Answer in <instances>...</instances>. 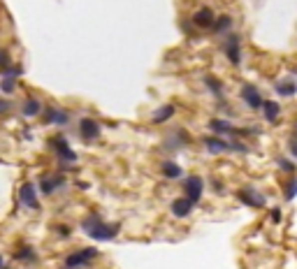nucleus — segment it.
I'll list each match as a JSON object with an SVG mask.
<instances>
[{"label":"nucleus","mask_w":297,"mask_h":269,"mask_svg":"<svg viewBox=\"0 0 297 269\" xmlns=\"http://www.w3.org/2000/svg\"><path fill=\"white\" fill-rule=\"evenodd\" d=\"M230 26H232V19H230L228 14H223V16L214 19V23H211V30H214V33H223V30H228Z\"/></svg>","instance_id":"19"},{"label":"nucleus","mask_w":297,"mask_h":269,"mask_svg":"<svg viewBox=\"0 0 297 269\" xmlns=\"http://www.w3.org/2000/svg\"><path fill=\"white\" fill-rule=\"evenodd\" d=\"M5 112H9V102H7V100H0V114H5Z\"/></svg>","instance_id":"29"},{"label":"nucleus","mask_w":297,"mask_h":269,"mask_svg":"<svg viewBox=\"0 0 297 269\" xmlns=\"http://www.w3.org/2000/svg\"><path fill=\"white\" fill-rule=\"evenodd\" d=\"M9 65V54H7V49H0V70H5Z\"/></svg>","instance_id":"25"},{"label":"nucleus","mask_w":297,"mask_h":269,"mask_svg":"<svg viewBox=\"0 0 297 269\" xmlns=\"http://www.w3.org/2000/svg\"><path fill=\"white\" fill-rule=\"evenodd\" d=\"M263 114H265V119L270 123H274L279 119V114H281V107H279V102H272V100H263Z\"/></svg>","instance_id":"14"},{"label":"nucleus","mask_w":297,"mask_h":269,"mask_svg":"<svg viewBox=\"0 0 297 269\" xmlns=\"http://www.w3.org/2000/svg\"><path fill=\"white\" fill-rule=\"evenodd\" d=\"M193 23H195L197 28H211V23H214V12H211L209 7L197 9V12L193 14Z\"/></svg>","instance_id":"10"},{"label":"nucleus","mask_w":297,"mask_h":269,"mask_svg":"<svg viewBox=\"0 0 297 269\" xmlns=\"http://www.w3.org/2000/svg\"><path fill=\"white\" fill-rule=\"evenodd\" d=\"M279 167H284L286 172H293V169H295V167H293V162L286 160V158H279Z\"/></svg>","instance_id":"27"},{"label":"nucleus","mask_w":297,"mask_h":269,"mask_svg":"<svg viewBox=\"0 0 297 269\" xmlns=\"http://www.w3.org/2000/svg\"><path fill=\"white\" fill-rule=\"evenodd\" d=\"M286 197H288V200H293V197H295V179H291V181H288V186H286Z\"/></svg>","instance_id":"26"},{"label":"nucleus","mask_w":297,"mask_h":269,"mask_svg":"<svg viewBox=\"0 0 297 269\" xmlns=\"http://www.w3.org/2000/svg\"><path fill=\"white\" fill-rule=\"evenodd\" d=\"M281 218H284V216H281V211H279V209H274V211H272V221L281 223Z\"/></svg>","instance_id":"28"},{"label":"nucleus","mask_w":297,"mask_h":269,"mask_svg":"<svg viewBox=\"0 0 297 269\" xmlns=\"http://www.w3.org/2000/svg\"><path fill=\"white\" fill-rule=\"evenodd\" d=\"M81 228H84V232H86L91 239H98V242H109V239H114L116 235H119V225H105V223H100V216L98 214H91L84 218V223H81Z\"/></svg>","instance_id":"1"},{"label":"nucleus","mask_w":297,"mask_h":269,"mask_svg":"<svg viewBox=\"0 0 297 269\" xmlns=\"http://www.w3.org/2000/svg\"><path fill=\"white\" fill-rule=\"evenodd\" d=\"M47 123H58V126H65L70 121V114L63 112V109H47V116H44Z\"/></svg>","instance_id":"15"},{"label":"nucleus","mask_w":297,"mask_h":269,"mask_svg":"<svg viewBox=\"0 0 297 269\" xmlns=\"http://www.w3.org/2000/svg\"><path fill=\"white\" fill-rule=\"evenodd\" d=\"M63 183H65V179H63V176H44V179H42L40 181V188H42V193H44V195H51V193H54L56 188H61Z\"/></svg>","instance_id":"12"},{"label":"nucleus","mask_w":297,"mask_h":269,"mask_svg":"<svg viewBox=\"0 0 297 269\" xmlns=\"http://www.w3.org/2000/svg\"><path fill=\"white\" fill-rule=\"evenodd\" d=\"M239 47H242V42H239L237 35H232V37L225 42V47H223V51H225V56L230 58L232 65H239V61H242V51H239Z\"/></svg>","instance_id":"6"},{"label":"nucleus","mask_w":297,"mask_h":269,"mask_svg":"<svg viewBox=\"0 0 297 269\" xmlns=\"http://www.w3.org/2000/svg\"><path fill=\"white\" fill-rule=\"evenodd\" d=\"M79 133L84 139H95L100 137V126L93 121V119H81L79 121Z\"/></svg>","instance_id":"8"},{"label":"nucleus","mask_w":297,"mask_h":269,"mask_svg":"<svg viewBox=\"0 0 297 269\" xmlns=\"http://www.w3.org/2000/svg\"><path fill=\"white\" fill-rule=\"evenodd\" d=\"M95 256H98V251H95V249H81V251H74V253H70V256L65 258V267H68V269L84 267V265H88Z\"/></svg>","instance_id":"2"},{"label":"nucleus","mask_w":297,"mask_h":269,"mask_svg":"<svg viewBox=\"0 0 297 269\" xmlns=\"http://www.w3.org/2000/svg\"><path fill=\"white\" fill-rule=\"evenodd\" d=\"M42 112V105L37 98H28L26 102H23V116L26 119H33V116H37Z\"/></svg>","instance_id":"17"},{"label":"nucleus","mask_w":297,"mask_h":269,"mask_svg":"<svg viewBox=\"0 0 297 269\" xmlns=\"http://www.w3.org/2000/svg\"><path fill=\"white\" fill-rule=\"evenodd\" d=\"M183 190H186V200H190L193 204H195L200 197H202V190H204V181L200 179V176H188L186 181H183Z\"/></svg>","instance_id":"3"},{"label":"nucleus","mask_w":297,"mask_h":269,"mask_svg":"<svg viewBox=\"0 0 297 269\" xmlns=\"http://www.w3.org/2000/svg\"><path fill=\"white\" fill-rule=\"evenodd\" d=\"M277 91H279V95H286V98H291V95H295V84H293V79H288V81H279L277 84Z\"/></svg>","instance_id":"20"},{"label":"nucleus","mask_w":297,"mask_h":269,"mask_svg":"<svg viewBox=\"0 0 297 269\" xmlns=\"http://www.w3.org/2000/svg\"><path fill=\"white\" fill-rule=\"evenodd\" d=\"M14 86H16V84H14V79H9V77H5V79L0 81V88H2L5 93H12Z\"/></svg>","instance_id":"24"},{"label":"nucleus","mask_w":297,"mask_h":269,"mask_svg":"<svg viewBox=\"0 0 297 269\" xmlns=\"http://www.w3.org/2000/svg\"><path fill=\"white\" fill-rule=\"evenodd\" d=\"M162 174L169 176V179H176V176H181V167L174 165V162H165L162 165Z\"/></svg>","instance_id":"21"},{"label":"nucleus","mask_w":297,"mask_h":269,"mask_svg":"<svg viewBox=\"0 0 297 269\" xmlns=\"http://www.w3.org/2000/svg\"><path fill=\"white\" fill-rule=\"evenodd\" d=\"M51 146L56 148V153H58L61 160H77V153H72V148L68 146L65 137H56V139L51 141Z\"/></svg>","instance_id":"9"},{"label":"nucleus","mask_w":297,"mask_h":269,"mask_svg":"<svg viewBox=\"0 0 297 269\" xmlns=\"http://www.w3.org/2000/svg\"><path fill=\"white\" fill-rule=\"evenodd\" d=\"M14 258H16V260H33V258H35L33 246H23L21 251H16V253H14Z\"/></svg>","instance_id":"23"},{"label":"nucleus","mask_w":297,"mask_h":269,"mask_svg":"<svg viewBox=\"0 0 297 269\" xmlns=\"http://www.w3.org/2000/svg\"><path fill=\"white\" fill-rule=\"evenodd\" d=\"M172 114H174V107H172V105H162L160 109H155L153 112L151 123H155V126H158V123H165L167 119H172Z\"/></svg>","instance_id":"16"},{"label":"nucleus","mask_w":297,"mask_h":269,"mask_svg":"<svg viewBox=\"0 0 297 269\" xmlns=\"http://www.w3.org/2000/svg\"><path fill=\"white\" fill-rule=\"evenodd\" d=\"M5 267V260H2V256H0V269Z\"/></svg>","instance_id":"31"},{"label":"nucleus","mask_w":297,"mask_h":269,"mask_svg":"<svg viewBox=\"0 0 297 269\" xmlns=\"http://www.w3.org/2000/svg\"><path fill=\"white\" fill-rule=\"evenodd\" d=\"M58 232H61V235H63V237H68V235H70V230H68V228H65V225H61V228H58Z\"/></svg>","instance_id":"30"},{"label":"nucleus","mask_w":297,"mask_h":269,"mask_svg":"<svg viewBox=\"0 0 297 269\" xmlns=\"http://www.w3.org/2000/svg\"><path fill=\"white\" fill-rule=\"evenodd\" d=\"M169 209H172V214H174L176 218H186V216L190 214V209H193V202L186 200V197H176Z\"/></svg>","instance_id":"11"},{"label":"nucleus","mask_w":297,"mask_h":269,"mask_svg":"<svg viewBox=\"0 0 297 269\" xmlns=\"http://www.w3.org/2000/svg\"><path fill=\"white\" fill-rule=\"evenodd\" d=\"M242 98L251 109H260V105H263V95H260V91H258L253 84H244L242 86Z\"/></svg>","instance_id":"4"},{"label":"nucleus","mask_w":297,"mask_h":269,"mask_svg":"<svg viewBox=\"0 0 297 269\" xmlns=\"http://www.w3.org/2000/svg\"><path fill=\"white\" fill-rule=\"evenodd\" d=\"M204 146L209 148V153H223V151H230L228 141L218 139V137H204Z\"/></svg>","instance_id":"13"},{"label":"nucleus","mask_w":297,"mask_h":269,"mask_svg":"<svg viewBox=\"0 0 297 269\" xmlns=\"http://www.w3.org/2000/svg\"><path fill=\"white\" fill-rule=\"evenodd\" d=\"M19 200L23 202V204H28L30 209H40V204H37V190H35L33 183H23V186H21Z\"/></svg>","instance_id":"7"},{"label":"nucleus","mask_w":297,"mask_h":269,"mask_svg":"<svg viewBox=\"0 0 297 269\" xmlns=\"http://www.w3.org/2000/svg\"><path fill=\"white\" fill-rule=\"evenodd\" d=\"M209 128L214 130V133H221V134H235V126H230L228 121H221V119H211L209 121Z\"/></svg>","instance_id":"18"},{"label":"nucleus","mask_w":297,"mask_h":269,"mask_svg":"<svg viewBox=\"0 0 297 269\" xmlns=\"http://www.w3.org/2000/svg\"><path fill=\"white\" fill-rule=\"evenodd\" d=\"M237 197H239L244 204H249V207H265V197L260 195V190H256V188H242L237 193Z\"/></svg>","instance_id":"5"},{"label":"nucleus","mask_w":297,"mask_h":269,"mask_svg":"<svg viewBox=\"0 0 297 269\" xmlns=\"http://www.w3.org/2000/svg\"><path fill=\"white\" fill-rule=\"evenodd\" d=\"M204 84L209 86L211 93H216V95H221V93H223V84L216 79V77H204Z\"/></svg>","instance_id":"22"}]
</instances>
